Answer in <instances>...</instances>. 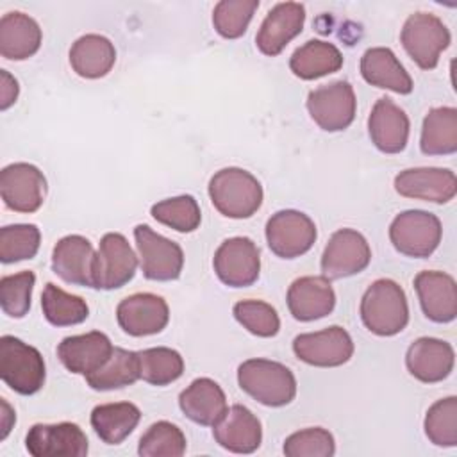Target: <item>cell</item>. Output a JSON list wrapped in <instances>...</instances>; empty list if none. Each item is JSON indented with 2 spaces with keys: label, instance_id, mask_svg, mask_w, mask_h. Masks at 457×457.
I'll return each instance as SVG.
<instances>
[{
  "label": "cell",
  "instance_id": "1",
  "mask_svg": "<svg viewBox=\"0 0 457 457\" xmlns=\"http://www.w3.org/2000/svg\"><path fill=\"white\" fill-rule=\"evenodd\" d=\"M359 311L364 327L382 337L402 332L409 323L405 291L391 278L375 280L362 295Z\"/></svg>",
  "mask_w": 457,
  "mask_h": 457
},
{
  "label": "cell",
  "instance_id": "42",
  "mask_svg": "<svg viewBox=\"0 0 457 457\" xmlns=\"http://www.w3.org/2000/svg\"><path fill=\"white\" fill-rule=\"evenodd\" d=\"M34 282L36 275L32 271H20L0 278V305L7 316L23 318L29 312Z\"/></svg>",
  "mask_w": 457,
  "mask_h": 457
},
{
  "label": "cell",
  "instance_id": "19",
  "mask_svg": "<svg viewBox=\"0 0 457 457\" xmlns=\"http://www.w3.org/2000/svg\"><path fill=\"white\" fill-rule=\"evenodd\" d=\"M423 314L434 323H450L457 316V286L452 275L427 270L414 277Z\"/></svg>",
  "mask_w": 457,
  "mask_h": 457
},
{
  "label": "cell",
  "instance_id": "17",
  "mask_svg": "<svg viewBox=\"0 0 457 457\" xmlns=\"http://www.w3.org/2000/svg\"><path fill=\"white\" fill-rule=\"evenodd\" d=\"M395 189L405 198L446 204L457 193V179L448 168H409L395 177Z\"/></svg>",
  "mask_w": 457,
  "mask_h": 457
},
{
  "label": "cell",
  "instance_id": "31",
  "mask_svg": "<svg viewBox=\"0 0 457 457\" xmlns=\"http://www.w3.org/2000/svg\"><path fill=\"white\" fill-rule=\"evenodd\" d=\"M343 66V54L334 43L323 39H309L298 46L291 59V71L302 80H314L337 71Z\"/></svg>",
  "mask_w": 457,
  "mask_h": 457
},
{
  "label": "cell",
  "instance_id": "11",
  "mask_svg": "<svg viewBox=\"0 0 457 457\" xmlns=\"http://www.w3.org/2000/svg\"><path fill=\"white\" fill-rule=\"evenodd\" d=\"M218 278L228 287H248L259 278L261 255L257 245L245 236L225 239L212 259Z\"/></svg>",
  "mask_w": 457,
  "mask_h": 457
},
{
  "label": "cell",
  "instance_id": "12",
  "mask_svg": "<svg viewBox=\"0 0 457 457\" xmlns=\"http://www.w3.org/2000/svg\"><path fill=\"white\" fill-rule=\"evenodd\" d=\"M371 261V248L366 237L353 228L336 230L321 255V273L328 280L361 273Z\"/></svg>",
  "mask_w": 457,
  "mask_h": 457
},
{
  "label": "cell",
  "instance_id": "3",
  "mask_svg": "<svg viewBox=\"0 0 457 457\" xmlns=\"http://www.w3.org/2000/svg\"><path fill=\"white\" fill-rule=\"evenodd\" d=\"M239 387L266 407H282L296 396V378L282 362L248 359L237 368Z\"/></svg>",
  "mask_w": 457,
  "mask_h": 457
},
{
  "label": "cell",
  "instance_id": "39",
  "mask_svg": "<svg viewBox=\"0 0 457 457\" xmlns=\"http://www.w3.org/2000/svg\"><path fill=\"white\" fill-rule=\"evenodd\" d=\"M425 436L436 446L452 448L457 445V398L446 396L432 403L423 421Z\"/></svg>",
  "mask_w": 457,
  "mask_h": 457
},
{
  "label": "cell",
  "instance_id": "25",
  "mask_svg": "<svg viewBox=\"0 0 457 457\" xmlns=\"http://www.w3.org/2000/svg\"><path fill=\"white\" fill-rule=\"evenodd\" d=\"M409 129L411 123L405 111L391 98L382 96L375 102L368 118V132L380 152L400 154L407 146Z\"/></svg>",
  "mask_w": 457,
  "mask_h": 457
},
{
  "label": "cell",
  "instance_id": "45",
  "mask_svg": "<svg viewBox=\"0 0 457 457\" xmlns=\"http://www.w3.org/2000/svg\"><path fill=\"white\" fill-rule=\"evenodd\" d=\"M0 439H5L9 430H11V425L16 421V416H14V411L11 409V405L5 402V398H0Z\"/></svg>",
  "mask_w": 457,
  "mask_h": 457
},
{
  "label": "cell",
  "instance_id": "22",
  "mask_svg": "<svg viewBox=\"0 0 457 457\" xmlns=\"http://www.w3.org/2000/svg\"><path fill=\"white\" fill-rule=\"evenodd\" d=\"M112 350L114 346L104 332L91 330L64 337L57 345V357L68 371L86 377L102 368L111 357Z\"/></svg>",
  "mask_w": 457,
  "mask_h": 457
},
{
  "label": "cell",
  "instance_id": "18",
  "mask_svg": "<svg viewBox=\"0 0 457 457\" xmlns=\"http://www.w3.org/2000/svg\"><path fill=\"white\" fill-rule=\"evenodd\" d=\"M212 437L232 453H252L261 446L262 427L248 407L236 403L212 425Z\"/></svg>",
  "mask_w": 457,
  "mask_h": 457
},
{
  "label": "cell",
  "instance_id": "21",
  "mask_svg": "<svg viewBox=\"0 0 457 457\" xmlns=\"http://www.w3.org/2000/svg\"><path fill=\"white\" fill-rule=\"evenodd\" d=\"M96 252L89 239L79 234L61 237L52 252V270L64 282L93 287V268Z\"/></svg>",
  "mask_w": 457,
  "mask_h": 457
},
{
  "label": "cell",
  "instance_id": "40",
  "mask_svg": "<svg viewBox=\"0 0 457 457\" xmlns=\"http://www.w3.org/2000/svg\"><path fill=\"white\" fill-rule=\"evenodd\" d=\"M257 7L259 0H221L214 5L212 25L221 37L237 39L246 32Z\"/></svg>",
  "mask_w": 457,
  "mask_h": 457
},
{
  "label": "cell",
  "instance_id": "15",
  "mask_svg": "<svg viewBox=\"0 0 457 457\" xmlns=\"http://www.w3.org/2000/svg\"><path fill=\"white\" fill-rule=\"evenodd\" d=\"M25 446L34 457H84L89 452L84 430L71 421L32 425Z\"/></svg>",
  "mask_w": 457,
  "mask_h": 457
},
{
  "label": "cell",
  "instance_id": "30",
  "mask_svg": "<svg viewBox=\"0 0 457 457\" xmlns=\"http://www.w3.org/2000/svg\"><path fill=\"white\" fill-rule=\"evenodd\" d=\"M91 427L105 445H120L141 420V411L130 402L100 403L91 411Z\"/></svg>",
  "mask_w": 457,
  "mask_h": 457
},
{
  "label": "cell",
  "instance_id": "6",
  "mask_svg": "<svg viewBox=\"0 0 457 457\" xmlns=\"http://www.w3.org/2000/svg\"><path fill=\"white\" fill-rule=\"evenodd\" d=\"M400 41L409 57L421 70H434L441 52L450 46L452 36L448 27L436 14L414 12L405 20Z\"/></svg>",
  "mask_w": 457,
  "mask_h": 457
},
{
  "label": "cell",
  "instance_id": "26",
  "mask_svg": "<svg viewBox=\"0 0 457 457\" xmlns=\"http://www.w3.org/2000/svg\"><path fill=\"white\" fill-rule=\"evenodd\" d=\"M179 407L187 420L212 427L227 411V396L218 382L200 377L180 391Z\"/></svg>",
  "mask_w": 457,
  "mask_h": 457
},
{
  "label": "cell",
  "instance_id": "35",
  "mask_svg": "<svg viewBox=\"0 0 457 457\" xmlns=\"http://www.w3.org/2000/svg\"><path fill=\"white\" fill-rule=\"evenodd\" d=\"M139 377L152 386H168L182 377L184 359L168 346H155L137 352Z\"/></svg>",
  "mask_w": 457,
  "mask_h": 457
},
{
  "label": "cell",
  "instance_id": "20",
  "mask_svg": "<svg viewBox=\"0 0 457 457\" xmlns=\"http://www.w3.org/2000/svg\"><path fill=\"white\" fill-rule=\"evenodd\" d=\"M305 21V7L298 2L277 4L262 20L255 36L257 48L270 57L278 55L291 39H295Z\"/></svg>",
  "mask_w": 457,
  "mask_h": 457
},
{
  "label": "cell",
  "instance_id": "29",
  "mask_svg": "<svg viewBox=\"0 0 457 457\" xmlns=\"http://www.w3.org/2000/svg\"><path fill=\"white\" fill-rule=\"evenodd\" d=\"M116 62V48L105 36H80L70 48V64L79 77H105Z\"/></svg>",
  "mask_w": 457,
  "mask_h": 457
},
{
  "label": "cell",
  "instance_id": "33",
  "mask_svg": "<svg viewBox=\"0 0 457 457\" xmlns=\"http://www.w3.org/2000/svg\"><path fill=\"white\" fill-rule=\"evenodd\" d=\"M139 377L137 352L114 346L107 362L96 371L86 375V382L95 391H112L132 386Z\"/></svg>",
  "mask_w": 457,
  "mask_h": 457
},
{
  "label": "cell",
  "instance_id": "28",
  "mask_svg": "<svg viewBox=\"0 0 457 457\" xmlns=\"http://www.w3.org/2000/svg\"><path fill=\"white\" fill-rule=\"evenodd\" d=\"M361 75L368 84L391 89L398 95H409L414 87L403 64L398 61L393 50L386 46H373L362 54Z\"/></svg>",
  "mask_w": 457,
  "mask_h": 457
},
{
  "label": "cell",
  "instance_id": "16",
  "mask_svg": "<svg viewBox=\"0 0 457 457\" xmlns=\"http://www.w3.org/2000/svg\"><path fill=\"white\" fill-rule=\"evenodd\" d=\"M116 320L121 330L129 336H152L166 328L170 321V307L159 295L136 293L118 303Z\"/></svg>",
  "mask_w": 457,
  "mask_h": 457
},
{
  "label": "cell",
  "instance_id": "8",
  "mask_svg": "<svg viewBox=\"0 0 457 457\" xmlns=\"http://www.w3.org/2000/svg\"><path fill=\"white\" fill-rule=\"evenodd\" d=\"M357 100L346 80H336L312 89L307 96V111L314 123L327 132H339L352 125Z\"/></svg>",
  "mask_w": 457,
  "mask_h": 457
},
{
  "label": "cell",
  "instance_id": "38",
  "mask_svg": "<svg viewBox=\"0 0 457 457\" xmlns=\"http://www.w3.org/2000/svg\"><path fill=\"white\" fill-rule=\"evenodd\" d=\"M41 243V232L34 223H14L0 228V261L4 264L32 259Z\"/></svg>",
  "mask_w": 457,
  "mask_h": 457
},
{
  "label": "cell",
  "instance_id": "41",
  "mask_svg": "<svg viewBox=\"0 0 457 457\" xmlns=\"http://www.w3.org/2000/svg\"><path fill=\"white\" fill-rule=\"evenodd\" d=\"M232 314L250 334L259 337H273L280 328L275 307L262 300H241L234 303Z\"/></svg>",
  "mask_w": 457,
  "mask_h": 457
},
{
  "label": "cell",
  "instance_id": "23",
  "mask_svg": "<svg viewBox=\"0 0 457 457\" xmlns=\"http://www.w3.org/2000/svg\"><path fill=\"white\" fill-rule=\"evenodd\" d=\"M287 309L298 321H314L328 316L336 307V293L328 278L307 275L293 280L287 289Z\"/></svg>",
  "mask_w": 457,
  "mask_h": 457
},
{
  "label": "cell",
  "instance_id": "9",
  "mask_svg": "<svg viewBox=\"0 0 457 457\" xmlns=\"http://www.w3.org/2000/svg\"><path fill=\"white\" fill-rule=\"evenodd\" d=\"M314 221L300 211L284 209L266 223V241L270 250L282 259H295L307 253L316 241Z\"/></svg>",
  "mask_w": 457,
  "mask_h": 457
},
{
  "label": "cell",
  "instance_id": "34",
  "mask_svg": "<svg viewBox=\"0 0 457 457\" xmlns=\"http://www.w3.org/2000/svg\"><path fill=\"white\" fill-rule=\"evenodd\" d=\"M41 309L46 321L54 327L79 325L89 316V307L82 296L66 293L52 282L41 293Z\"/></svg>",
  "mask_w": 457,
  "mask_h": 457
},
{
  "label": "cell",
  "instance_id": "27",
  "mask_svg": "<svg viewBox=\"0 0 457 457\" xmlns=\"http://www.w3.org/2000/svg\"><path fill=\"white\" fill-rule=\"evenodd\" d=\"M41 29L25 12L11 11L0 18V54L9 61L32 57L41 46Z\"/></svg>",
  "mask_w": 457,
  "mask_h": 457
},
{
  "label": "cell",
  "instance_id": "10",
  "mask_svg": "<svg viewBox=\"0 0 457 457\" xmlns=\"http://www.w3.org/2000/svg\"><path fill=\"white\" fill-rule=\"evenodd\" d=\"M137 270V257L129 245L127 237L120 232H107L98 245L95 268H93V287L95 289H118L130 282Z\"/></svg>",
  "mask_w": 457,
  "mask_h": 457
},
{
  "label": "cell",
  "instance_id": "13",
  "mask_svg": "<svg viewBox=\"0 0 457 457\" xmlns=\"http://www.w3.org/2000/svg\"><path fill=\"white\" fill-rule=\"evenodd\" d=\"M293 352L305 364L336 368L352 359L353 341L343 327L332 325L318 332L296 336L293 339Z\"/></svg>",
  "mask_w": 457,
  "mask_h": 457
},
{
  "label": "cell",
  "instance_id": "4",
  "mask_svg": "<svg viewBox=\"0 0 457 457\" xmlns=\"http://www.w3.org/2000/svg\"><path fill=\"white\" fill-rule=\"evenodd\" d=\"M0 377L18 395L37 393L46 378L45 359L37 348L14 336L0 337Z\"/></svg>",
  "mask_w": 457,
  "mask_h": 457
},
{
  "label": "cell",
  "instance_id": "36",
  "mask_svg": "<svg viewBox=\"0 0 457 457\" xmlns=\"http://www.w3.org/2000/svg\"><path fill=\"white\" fill-rule=\"evenodd\" d=\"M150 214L159 223L184 234L196 230L202 221L200 205L191 195H179L161 200L152 205Z\"/></svg>",
  "mask_w": 457,
  "mask_h": 457
},
{
  "label": "cell",
  "instance_id": "24",
  "mask_svg": "<svg viewBox=\"0 0 457 457\" xmlns=\"http://www.w3.org/2000/svg\"><path fill=\"white\" fill-rule=\"evenodd\" d=\"M455 362L453 348L448 341L437 337L416 339L405 353V366L409 373L425 384L445 380Z\"/></svg>",
  "mask_w": 457,
  "mask_h": 457
},
{
  "label": "cell",
  "instance_id": "14",
  "mask_svg": "<svg viewBox=\"0 0 457 457\" xmlns=\"http://www.w3.org/2000/svg\"><path fill=\"white\" fill-rule=\"evenodd\" d=\"M0 195L11 211L36 212L46 195L43 171L29 162H12L0 171Z\"/></svg>",
  "mask_w": 457,
  "mask_h": 457
},
{
  "label": "cell",
  "instance_id": "43",
  "mask_svg": "<svg viewBox=\"0 0 457 457\" xmlns=\"http://www.w3.org/2000/svg\"><path fill=\"white\" fill-rule=\"evenodd\" d=\"M282 450L287 457H332L336 441L327 428L311 427L287 436Z\"/></svg>",
  "mask_w": 457,
  "mask_h": 457
},
{
  "label": "cell",
  "instance_id": "5",
  "mask_svg": "<svg viewBox=\"0 0 457 457\" xmlns=\"http://www.w3.org/2000/svg\"><path fill=\"white\" fill-rule=\"evenodd\" d=\"M441 236L439 218L421 209L403 211L389 225V239L395 250L414 259L432 255L441 243Z\"/></svg>",
  "mask_w": 457,
  "mask_h": 457
},
{
  "label": "cell",
  "instance_id": "32",
  "mask_svg": "<svg viewBox=\"0 0 457 457\" xmlns=\"http://www.w3.org/2000/svg\"><path fill=\"white\" fill-rule=\"evenodd\" d=\"M420 148L425 155H450L457 152V109L434 107L421 125Z\"/></svg>",
  "mask_w": 457,
  "mask_h": 457
},
{
  "label": "cell",
  "instance_id": "7",
  "mask_svg": "<svg viewBox=\"0 0 457 457\" xmlns=\"http://www.w3.org/2000/svg\"><path fill=\"white\" fill-rule=\"evenodd\" d=\"M134 239L143 275L148 280H177L184 268V252L179 243L157 234L148 225H136Z\"/></svg>",
  "mask_w": 457,
  "mask_h": 457
},
{
  "label": "cell",
  "instance_id": "44",
  "mask_svg": "<svg viewBox=\"0 0 457 457\" xmlns=\"http://www.w3.org/2000/svg\"><path fill=\"white\" fill-rule=\"evenodd\" d=\"M0 77H2V87H0V109L5 111L9 109L16 98H18V91H20V86H18V80L7 71V70H2L0 71Z\"/></svg>",
  "mask_w": 457,
  "mask_h": 457
},
{
  "label": "cell",
  "instance_id": "2",
  "mask_svg": "<svg viewBox=\"0 0 457 457\" xmlns=\"http://www.w3.org/2000/svg\"><path fill=\"white\" fill-rule=\"evenodd\" d=\"M209 196L216 211L232 220L253 216L264 198L261 182L243 168H223L209 180Z\"/></svg>",
  "mask_w": 457,
  "mask_h": 457
},
{
  "label": "cell",
  "instance_id": "37",
  "mask_svg": "<svg viewBox=\"0 0 457 457\" xmlns=\"http://www.w3.org/2000/svg\"><path fill=\"white\" fill-rule=\"evenodd\" d=\"M186 446L184 432L177 425L162 420L150 425L139 437L137 453L141 457H180L186 453Z\"/></svg>",
  "mask_w": 457,
  "mask_h": 457
}]
</instances>
